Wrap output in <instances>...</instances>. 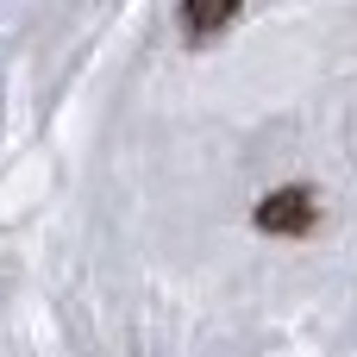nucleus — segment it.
Returning a JSON list of instances; mask_svg holds the SVG:
<instances>
[{"label":"nucleus","mask_w":357,"mask_h":357,"mask_svg":"<svg viewBox=\"0 0 357 357\" xmlns=\"http://www.w3.org/2000/svg\"><path fill=\"white\" fill-rule=\"evenodd\" d=\"M251 220H257V232H270V238H307V232L320 226V201H314L307 182H289V188H270Z\"/></svg>","instance_id":"f257e3e1"},{"label":"nucleus","mask_w":357,"mask_h":357,"mask_svg":"<svg viewBox=\"0 0 357 357\" xmlns=\"http://www.w3.org/2000/svg\"><path fill=\"white\" fill-rule=\"evenodd\" d=\"M232 19H238V0H220V6H182V31H188V38H207V31L232 25Z\"/></svg>","instance_id":"f03ea898"}]
</instances>
